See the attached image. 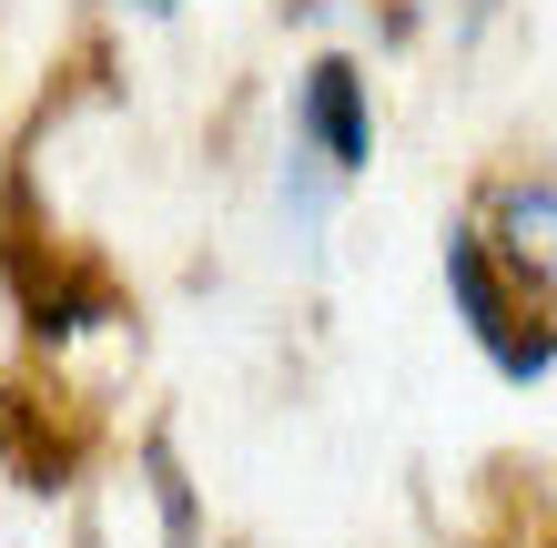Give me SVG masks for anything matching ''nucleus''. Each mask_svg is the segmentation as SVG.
Masks as SVG:
<instances>
[{"instance_id": "f257e3e1", "label": "nucleus", "mask_w": 557, "mask_h": 548, "mask_svg": "<svg viewBox=\"0 0 557 548\" xmlns=\"http://www.w3.org/2000/svg\"><path fill=\"white\" fill-rule=\"evenodd\" d=\"M446 295H456V315H467L476 356L507 386H537L557 366V295L486 244V223H446Z\"/></svg>"}, {"instance_id": "f03ea898", "label": "nucleus", "mask_w": 557, "mask_h": 548, "mask_svg": "<svg viewBox=\"0 0 557 548\" xmlns=\"http://www.w3.org/2000/svg\"><path fill=\"white\" fill-rule=\"evenodd\" d=\"M82 458H91L82 406L72 397H41V376H0V467H11L30 498H51V488L82 477Z\"/></svg>"}, {"instance_id": "7ed1b4c3", "label": "nucleus", "mask_w": 557, "mask_h": 548, "mask_svg": "<svg viewBox=\"0 0 557 548\" xmlns=\"http://www.w3.org/2000/svg\"><path fill=\"white\" fill-rule=\"evenodd\" d=\"M294 143L314 153L335 183H355L375 163V112H366V72H355L345 51H324L305 82H294Z\"/></svg>"}, {"instance_id": "20e7f679", "label": "nucleus", "mask_w": 557, "mask_h": 548, "mask_svg": "<svg viewBox=\"0 0 557 548\" xmlns=\"http://www.w3.org/2000/svg\"><path fill=\"white\" fill-rule=\"evenodd\" d=\"M486 244H497L517 275L557 284V183H497L486 193Z\"/></svg>"}, {"instance_id": "39448f33", "label": "nucleus", "mask_w": 557, "mask_h": 548, "mask_svg": "<svg viewBox=\"0 0 557 548\" xmlns=\"http://www.w3.org/2000/svg\"><path fill=\"white\" fill-rule=\"evenodd\" d=\"M143 488H152V508H162V548H203V508H193V477H183V458H173V437H143Z\"/></svg>"}, {"instance_id": "423d86ee", "label": "nucleus", "mask_w": 557, "mask_h": 548, "mask_svg": "<svg viewBox=\"0 0 557 548\" xmlns=\"http://www.w3.org/2000/svg\"><path fill=\"white\" fill-rule=\"evenodd\" d=\"M486 21H497V0H456V41H476Z\"/></svg>"}, {"instance_id": "0eeeda50", "label": "nucleus", "mask_w": 557, "mask_h": 548, "mask_svg": "<svg viewBox=\"0 0 557 548\" xmlns=\"http://www.w3.org/2000/svg\"><path fill=\"white\" fill-rule=\"evenodd\" d=\"M133 11H173V0H133Z\"/></svg>"}]
</instances>
